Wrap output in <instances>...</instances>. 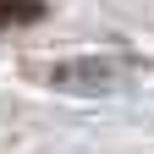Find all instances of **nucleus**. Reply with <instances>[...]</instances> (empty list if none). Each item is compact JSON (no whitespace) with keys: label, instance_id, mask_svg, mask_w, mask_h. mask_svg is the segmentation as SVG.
Returning <instances> with one entry per match:
<instances>
[{"label":"nucleus","instance_id":"obj_1","mask_svg":"<svg viewBox=\"0 0 154 154\" xmlns=\"http://www.w3.org/2000/svg\"><path fill=\"white\" fill-rule=\"evenodd\" d=\"M50 88L61 94H77V99H105V94H121L138 66L132 61H116V55H72V61H55L50 72Z\"/></svg>","mask_w":154,"mask_h":154},{"label":"nucleus","instance_id":"obj_2","mask_svg":"<svg viewBox=\"0 0 154 154\" xmlns=\"http://www.w3.org/2000/svg\"><path fill=\"white\" fill-rule=\"evenodd\" d=\"M44 17V0H0V28L11 22H38Z\"/></svg>","mask_w":154,"mask_h":154}]
</instances>
